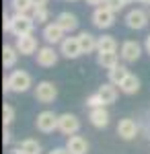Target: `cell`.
<instances>
[{"mask_svg": "<svg viewBox=\"0 0 150 154\" xmlns=\"http://www.w3.org/2000/svg\"><path fill=\"white\" fill-rule=\"evenodd\" d=\"M86 105L92 109V107H103L105 103H103V99H101V95H99V93H95V95H91L89 99H86Z\"/></svg>", "mask_w": 150, "mask_h": 154, "instance_id": "cell-29", "label": "cell"}, {"mask_svg": "<svg viewBox=\"0 0 150 154\" xmlns=\"http://www.w3.org/2000/svg\"><path fill=\"white\" fill-rule=\"evenodd\" d=\"M123 2H126V4H127V2H134V0H123Z\"/></svg>", "mask_w": 150, "mask_h": 154, "instance_id": "cell-37", "label": "cell"}, {"mask_svg": "<svg viewBox=\"0 0 150 154\" xmlns=\"http://www.w3.org/2000/svg\"><path fill=\"white\" fill-rule=\"evenodd\" d=\"M66 148H68L70 154H86L89 152V144L82 136H68V142H66Z\"/></svg>", "mask_w": 150, "mask_h": 154, "instance_id": "cell-15", "label": "cell"}, {"mask_svg": "<svg viewBox=\"0 0 150 154\" xmlns=\"http://www.w3.org/2000/svg\"><path fill=\"white\" fill-rule=\"evenodd\" d=\"M58 117L54 111H41L39 115H37V121H35V125H37V130L43 131V134H52L54 130H58Z\"/></svg>", "mask_w": 150, "mask_h": 154, "instance_id": "cell-4", "label": "cell"}, {"mask_svg": "<svg viewBox=\"0 0 150 154\" xmlns=\"http://www.w3.org/2000/svg\"><path fill=\"white\" fill-rule=\"evenodd\" d=\"M78 41H80V49L82 54H92L95 49H97V37L91 35V33H86V31H82L80 35H78Z\"/></svg>", "mask_w": 150, "mask_h": 154, "instance_id": "cell-19", "label": "cell"}, {"mask_svg": "<svg viewBox=\"0 0 150 154\" xmlns=\"http://www.w3.org/2000/svg\"><path fill=\"white\" fill-rule=\"evenodd\" d=\"M101 6H105V8H109V11H113V12H119L126 6V2L123 0H103Z\"/></svg>", "mask_w": 150, "mask_h": 154, "instance_id": "cell-27", "label": "cell"}, {"mask_svg": "<svg viewBox=\"0 0 150 154\" xmlns=\"http://www.w3.org/2000/svg\"><path fill=\"white\" fill-rule=\"evenodd\" d=\"M97 64H99L101 68L111 70V68H115V66H117V54H115V51H99V56H97Z\"/></svg>", "mask_w": 150, "mask_h": 154, "instance_id": "cell-21", "label": "cell"}, {"mask_svg": "<svg viewBox=\"0 0 150 154\" xmlns=\"http://www.w3.org/2000/svg\"><path fill=\"white\" fill-rule=\"evenodd\" d=\"M138 2H144V4H150V0H138Z\"/></svg>", "mask_w": 150, "mask_h": 154, "instance_id": "cell-36", "label": "cell"}, {"mask_svg": "<svg viewBox=\"0 0 150 154\" xmlns=\"http://www.w3.org/2000/svg\"><path fill=\"white\" fill-rule=\"evenodd\" d=\"M60 54H62L64 58H68V60L78 58V56L82 54L78 37H64L62 43H60Z\"/></svg>", "mask_w": 150, "mask_h": 154, "instance_id": "cell-6", "label": "cell"}, {"mask_svg": "<svg viewBox=\"0 0 150 154\" xmlns=\"http://www.w3.org/2000/svg\"><path fill=\"white\" fill-rule=\"evenodd\" d=\"M14 48L19 49V54H23V56H31V54H35L37 51V39H35L31 33L29 35H19L17 37V45Z\"/></svg>", "mask_w": 150, "mask_h": 154, "instance_id": "cell-9", "label": "cell"}, {"mask_svg": "<svg viewBox=\"0 0 150 154\" xmlns=\"http://www.w3.org/2000/svg\"><path fill=\"white\" fill-rule=\"evenodd\" d=\"M117 134L123 138V140H132V138H136V134H138V125H136V121L134 119H121L119 123H117Z\"/></svg>", "mask_w": 150, "mask_h": 154, "instance_id": "cell-14", "label": "cell"}, {"mask_svg": "<svg viewBox=\"0 0 150 154\" xmlns=\"http://www.w3.org/2000/svg\"><path fill=\"white\" fill-rule=\"evenodd\" d=\"M14 154H41V144L33 140V138H27L19 144L17 148H12Z\"/></svg>", "mask_w": 150, "mask_h": 154, "instance_id": "cell-17", "label": "cell"}, {"mask_svg": "<svg viewBox=\"0 0 150 154\" xmlns=\"http://www.w3.org/2000/svg\"><path fill=\"white\" fill-rule=\"evenodd\" d=\"M33 27H35V21L33 17H29V14H23V12H14V17H12V31L14 35H29V33H33Z\"/></svg>", "mask_w": 150, "mask_h": 154, "instance_id": "cell-1", "label": "cell"}, {"mask_svg": "<svg viewBox=\"0 0 150 154\" xmlns=\"http://www.w3.org/2000/svg\"><path fill=\"white\" fill-rule=\"evenodd\" d=\"M12 119H14V109L11 105H4V109H2V121H4V125H11Z\"/></svg>", "mask_w": 150, "mask_h": 154, "instance_id": "cell-28", "label": "cell"}, {"mask_svg": "<svg viewBox=\"0 0 150 154\" xmlns=\"http://www.w3.org/2000/svg\"><path fill=\"white\" fill-rule=\"evenodd\" d=\"M14 12H23V14H29V12L33 11V2L31 0H12L11 2Z\"/></svg>", "mask_w": 150, "mask_h": 154, "instance_id": "cell-26", "label": "cell"}, {"mask_svg": "<svg viewBox=\"0 0 150 154\" xmlns=\"http://www.w3.org/2000/svg\"><path fill=\"white\" fill-rule=\"evenodd\" d=\"M37 64L41 68H52L58 64V54L54 48H39L37 49Z\"/></svg>", "mask_w": 150, "mask_h": 154, "instance_id": "cell-11", "label": "cell"}, {"mask_svg": "<svg viewBox=\"0 0 150 154\" xmlns=\"http://www.w3.org/2000/svg\"><path fill=\"white\" fill-rule=\"evenodd\" d=\"M33 2V6H45L47 4V0H31Z\"/></svg>", "mask_w": 150, "mask_h": 154, "instance_id": "cell-33", "label": "cell"}, {"mask_svg": "<svg viewBox=\"0 0 150 154\" xmlns=\"http://www.w3.org/2000/svg\"><path fill=\"white\" fill-rule=\"evenodd\" d=\"M2 142H4V146H6V144H11V131H8V125H4V136H2Z\"/></svg>", "mask_w": 150, "mask_h": 154, "instance_id": "cell-31", "label": "cell"}, {"mask_svg": "<svg viewBox=\"0 0 150 154\" xmlns=\"http://www.w3.org/2000/svg\"><path fill=\"white\" fill-rule=\"evenodd\" d=\"M56 23H58L66 33H72V31L78 29V19H76V14H72V12H60Z\"/></svg>", "mask_w": 150, "mask_h": 154, "instance_id": "cell-16", "label": "cell"}, {"mask_svg": "<svg viewBox=\"0 0 150 154\" xmlns=\"http://www.w3.org/2000/svg\"><path fill=\"white\" fill-rule=\"evenodd\" d=\"M56 97H58V88L54 86V82H49V80H43V82L37 84V88H35V99L39 101V103H54L56 101Z\"/></svg>", "mask_w": 150, "mask_h": 154, "instance_id": "cell-5", "label": "cell"}, {"mask_svg": "<svg viewBox=\"0 0 150 154\" xmlns=\"http://www.w3.org/2000/svg\"><path fill=\"white\" fill-rule=\"evenodd\" d=\"M140 54H142V48H140L138 41L127 39V41L121 43V58L126 60V62H136L140 58Z\"/></svg>", "mask_w": 150, "mask_h": 154, "instance_id": "cell-12", "label": "cell"}, {"mask_svg": "<svg viewBox=\"0 0 150 154\" xmlns=\"http://www.w3.org/2000/svg\"><path fill=\"white\" fill-rule=\"evenodd\" d=\"M4 31H12V17H8V14H4Z\"/></svg>", "mask_w": 150, "mask_h": 154, "instance_id": "cell-30", "label": "cell"}, {"mask_svg": "<svg viewBox=\"0 0 150 154\" xmlns=\"http://www.w3.org/2000/svg\"><path fill=\"white\" fill-rule=\"evenodd\" d=\"M8 82H11L12 93H25L31 86V76H29V72H25V70H14L8 76Z\"/></svg>", "mask_w": 150, "mask_h": 154, "instance_id": "cell-2", "label": "cell"}, {"mask_svg": "<svg viewBox=\"0 0 150 154\" xmlns=\"http://www.w3.org/2000/svg\"><path fill=\"white\" fill-rule=\"evenodd\" d=\"M89 4H92V6H101L103 4V0H86Z\"/></svg>", "mask_w": 150, "mask_h": 154, "instance_id": "cell-34", "label": "cell"}, {"mask_svg": "<svg viewBox=\"0 0 150 154\" xmlns=\"http://www.w3.org/2000/svg\"><path fill=\"white\" fill-rule=\"evenodd\" d=\"M97 51H117V41L113 35H103L97 41Z\"/></svg>", "mask_w": 150, "mask_h": 154, "instance_id": "cell-24", "label": "cell"}, {"mask_svg": "<svg viewBox=\"0 0 150 154\" xmlns=\"http://www.w3.org/2000/svg\"><path fill=\"white\" fill-rule=\"evenodd\" d=\"M115 23V12L105 8V6H97L92 12V25L97 29H109L111 25Z\"/></svg>", "mask_w": 150, "mask_h": 154, "instance_id": "cell-3", "label": "cell"}, {"mask_svg": "<svg viewBox=\"0 0 150 154\" xmlns=\"http://www.w3.org/2000/svg\"><path fill=\"white\" fill-rule=\"evenodd\" d=\"M49 154H70V152H68V148H54Z\"/></svg>", "mask_w": 150, "mask_h": 154, "instance_id": "cell-32", "label": "cell"}, {"mask_svg": "<svg viewBox=\"0 0 150 154\" xmlns=\"http://www.w3.org/2000/svg\"><path fill=\"white\" fill-rule=\"evenodd\" d=\"M31 17H33V21H35L37 25H41V23H45L47 19H49V12H47L45 6H33Z\"/></svg>", "mask_w": 150, "mask_h": 154, "instance_id": "cell-25", "label": "cell"}, {"mask_svg": "<svg viewBox=\"0 0 150 154\" xmlns=\"http://www.w3.org/2000/svg\"><path fill=\"white\" fill-rule=\"evenodd\" d=\"M119 91L126 93V95H136L140 91V78L134 76V74H127V78L119 84Z\"/></svg>", "mask_w": 150, "mask_h": 154, "instance_id": "cell-20", "label": "cell"}, {"mask_svg": "<svg viewBox=\"0 0 150 154\" xmlns=\"http://www.w3.org/2000/svg\"><path fill=\"white\" fill-rule=\"evenodd\" d=\"M126 25L130 29L140 31V29H144V27L148 25V14L144 11H140V8H134V11H130L126 14Z\"/></svg>", "mask_w": 150, "mask_h": 154, "instance_id": "cell-8", "label": "cell"}, {"mask_svg": "<svg viewBox=\"0 0 150 154\" xmlns=\"http://www.w3.org/2000/svg\"><path fill=\"white\" fill-rule=\"evenodd\" d=\"M127 74H130V72H127L126 66H119V64H117L115 68H111V70H109V82H113V84L119 86V84L127 78Z\"/></svg>", "mask_w": 150, "mask_h": 154, "instance_id": "cell-23", "label": "cell"}, {"mask_svg": "<svg viewBox=\"0 0 150 154\" xmlns=\"http://www.w3.org/2000/svg\"><path fill=\"white\" fill-rule=\"evenodd\" d=\"M17 58H19V49L12 48V45H4V49H2V64H4V68H12L17 64Z\"/></svg>", "mask_w": 150, "mask_h": 154, "instance_id": "cell-22", "label": "cell"}, {"mask_svg": "<svg viewBox=\"0 0 150 154\" xmlns=\"http://www.w3.org/2000/svg\"><path fill=\"white\" fill-rule=\"evenodd\" d=\"M97 93L101 95V99H103L105 105H111V103H115V101H117V91H115V86H113V82L101 84Z\"/></svg>", "mask_w": 150, "mask_h": 154, "instance_id": "cell-18", "label": "cell"}, {"mask_svg": "<svg viewBox=\"0 0 150 154\" xmlns=\"http://www.w3.org/2000/svg\"><path fill=\"white\" fill-rule=\"evenodd\" d=\"M146 51H148V54H150V35L146 37Z\"/></svg>", "mask_w": 150, "mask_h": 154, "instance_id": "cell-35", "label": "cell"}, {"mask_svg": "<svg viewBox=\"0 0 150 154\" xmlns=\"http://www.w3.org/2000/svg\"><path fill=\"white\" fill-rule=\"evenodd\" d=\"M89 119L95 128H107L109 125V111L103 107H92L91 113H89Z\"/></svg>", "mask_w": 150, "mask_h": 154, "instance_id": "cell-13", "label": "cell"}, {"mask_svg": "<svg viewBox=\"0 0 150 154\" xmlns=\"http://www.w3.org/2000/svg\"><path fill=\"white\" fill-rule=\"evenodd\" d=\"M58 130L62 134H66V136H72V134H76V131L80 130V121L72 113H64V115L58 117Z\"/></svg>", "mask_w": 150, "mask_h": 154, "instance_id": "cell-7", "label": "cell"}, {"mask_svg": "<svg viewBox=\"0 0 150 154\" xmlns=\"http://www.w3.org/2000/svg\"><path fill=\"white\" fill-rule=\"evenodd\" d=\"M64 29L60 27L56 21L54 23H49L43 27V39H45L47 43H52V45H56V43H62V39H64Z\"/></svg>", "mask_w": 150, "mask_h": 154, "instance_id": "cell-10", "label": "cell"}, {"mask_svg": "<svg viewBox=\"0 0 150 154\" xmlns=\"http://www.w3.org/2000/svg\"><path fill=\"white\" fill-rule=\"evenodd\" d=\"M70 2H76V0H70Z\"/></svg>", "mask_w": 150, "mask_h": 154, "instance_id": "cell-38", "label": "cell"}]
</instances>
